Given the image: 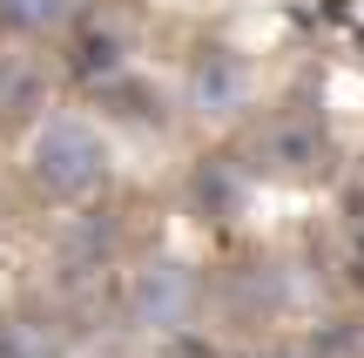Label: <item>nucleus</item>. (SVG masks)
Returning <instances> with one entry per match:
<instances>
[{"instance_id":"1","label":"nucleus","mask_w":364,"mask_h":358,"mask_svg":"<svg viewBox=\"0 0 364 358\" xmlns=\"http://www.w3.org/2000/svg\"><path fill=\"white\" fill-rule=\"evenodd\" d=\"M108 135L95 129L88 115H48L34 129V142H27V176H34V189L48 203H61V210H81V203H95L108 189Z\"/></svg>"},{"instance_id":"2","label":"nucleus","mask_w":364,"mask_h":358,"mask_svg":"<svg viewBox=\"0 0 364 358\" xmlns=\"http://www.w3.org/2000/svg\"><path fill=\"white\" fill-rule=\"evenodd\" d=\"M196 311H203V278L176 257H156L122 284V318L142 332H182V325H196Z\"/></svg>"},{"instance_id":"3","label":"nucleus","mask_w":364,"mask_h":358,"mask_svg":"<svg viewBox=\"0 0 364 358\" xmlns=\"http://www.w3.org/2000/svg\"><path fill=\"white\" fill-rule=\"evenodd\" d=\"M250 169L257 176H277V183H311V176L331 169V135L317 115L290 108V115H270L250 142Z\"/></svg>"},{"instance_id":"4","label":"nucleus","mask_w":364,"mask_h":358,"mask_svg":"<svg viewBox=\"0 0 364 358\" xmlns=\"http://www.w3.org/2000/svg\"><path fill=\"white\" fill-rule=\"evenodd\" d=\"M48 95H54V75L41 54H21V48L0 54V135L41 129L48 122Z\"/></svg>"},{"instance_id":"5","label":"nucleus","mask_w":364,"mask_h":358,"mask_svg":"<svg viewBox=\"0 0 364 358\" xmlns=\"http://www.w3.org/2000/svg\"><path fill=\"white\" fill-rule=\"evenodd\" d=\"M0 358H68V318L34 298L0 311Z\"/></svg>"},{"instance_id":"6","label":"nucleus","mask_w":364,"mask_h":358,"mask_svg":"<svg viewBox=\"0 0 364 358\" xmlns=\"http://www.w3.org/2000/svg\"><path fill=\"white\" fill-rule=\"evenodd\" d=\"M189 95H196L203 115H236V108L250 102V68H243V54L209 48L203 61H196V75H189Z\"/></svg>"},{"instance_id":"7","label":"nucleus","mask_w":364,"mask_h":358,"mask_svg":"<svg viewBox=\"0 0 364 358\" xmlns=\"http://www.w3.org/2000/svg\"><path fill=\"white\" fill-rule=\"evenodd\" d=\"M81 21V0H0V34L7 41H41Z\"/></svg>"},{"instance_id":"8","label":"nucleus","mask_w":364,"mask_h":358,"mask_svg":"<svg viewBox=\"0 0 364 358\" xmlns=\"http://www.w3.org/2000/svg\"><path fill=\"white\" fill-rule=\"evenodd\" d=\"M257 358H311V352H290V345H270V352H257Z\"/></svg>"}]
</instances>
